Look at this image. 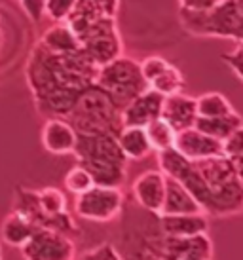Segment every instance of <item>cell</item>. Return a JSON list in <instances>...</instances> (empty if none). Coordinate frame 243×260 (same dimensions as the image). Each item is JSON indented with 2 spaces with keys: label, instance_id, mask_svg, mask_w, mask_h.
<instances>
[{
  "label": "cell",
  "instance_id": "f1b7e54d",
  "mask_svg": "<svg viewBox=\"0 0 243 260\" xmlns=\"http://www.w3.org/2000/svg\"><path fill=\"white\" fill-rule=\"evenodd\" d=\"M222 59L232 67V71L243 80V44H239L236 50L230 51V53H224Z\"/></svg>",
  "mask_w": 243,
  "mask_h": 260
},
{
  "label": "cell",
  "instance_id": "9c48e42d",
  "mask_svg": "<svg viewBox=\"0 0 243 260\" xmlns=\"http://www.w3.org/2000/svg\"><path fill=\"white\" fill-rule=\"evenodd\" d=\"M131 192H133V200L141 209L158 215L165 196V175L160 169L144 171L133 181Z\"/></svg>",
  "mask_w": 243,
  "mask_h": 260
},
{
  "label": "cell",
  "instance_id": "7402d4cb",
  "mask_svg": "<svg viewBox=\"0 0 243 260\" xmlns=\"http://www.w3.org/2000/svg\"><path fill=\"white\" fill-rule=\"evenodd\" d=\"M148 87L156 89L158 93H162L164 97L179 93V91H183V87H185V76L180 74V71L177 67H173L171 63H169L167 69H164L156 78L150 80Z\"/></svg>",
  "mask_w": 243,
  "mask_h": 260
},
{
  "label": "cell",
  "instance_id": "5bb4252c",
  "mask_svg": "<svg viewBox=\"0 0 243 260\" xmlns=\"http://www.w3.org/2000/svg\"><path fill=\"white\" fill-rule=\"evenodd\" d=\"M162 118L171 125L175 131H183L194 127V122L198 118L196 112V99L190 95L179 93L167 95L162 107Z\"/></svg>",
  "mask_w": 243,
  "mask_h": 260
},
{
  "label": "cell",
  "instance_id": "2e32d148",
  "mask_svg": "<svg viewBox=\"0 0 243 260\" xmlns=\"http://www.w3.org/2000/svg\"><path fill=\"white\" fill-rule=\"evenodd\" d=\"M118 145H120L124 156L133 161H141V159L148 158L152 154V146L148 143L146 131L144 127H137V125H126L122 127L118 133Z\"/></svg>",
  "mask_w": 243,
  "mask_h": 260
},
{
  "label": "cell",
  "instance_id": "603a6c76",
  "mask_svg": "<svg viewBox=\"0 0 243 260\" xmlns=\"http://www.w3.org/2000/svg\"><path fill=\"white\" fill-rule=\"evenodd\" d=\"M93 184H95V182H93V177L89 175V171H87L86 167H82L80 164L74 166L72 169H69L67 175H65V188L74 196H78V194H82V192L89 190Z\"/></svg>",
  "mask_w": 243,
  "mask_h": 260
},
{
  "label": "cell",
  "instance_id": "8fae6325",
  "mask_svg": "<svg viewBox=\"0 0 243 260\" xmlns=\"http://www.w3.org/2000/svg\"><path fill=\"white\" fill-rule=\"evenodd\" d=\"M164 95L158 93L156 89H144L143 93H139L131 103H128L122 109V123L126 125H137L144 127L146 123L156 120L162 116V107H164Z\"/></svg>",
  "mask_w": 243,
  "mask_h": 260
},
{
  "label": "cell",
  "instance_id": "ffe728a7",
  "mask_svg": "<svg viewBox=\"0 0 243 260\" xmlns=\"http://www.w3.org/2000/svg\"><path fill=\"white\" fill-rule=\"evenodd\" d=\"M196 112L200 118H219V116L234 114L236 110L222 93L209 91L196 99Z\"/></svg>",
  "mask_w": 243,
  "mask_h": 260
},
{
  "label": "cell",
  "instance_id": "5b68a950",
  "mask_svg": "<svg viewBox=\"0 0 243 260\" xmlns=\"http://www.w3.org/2000/svg\"><path fill=\"white\" fill-rule=\"evenodd\" d=\"M95 84L107 91L108 97L118 105V109H124L131 103L139 93L148 89V84L141 73V65L135 59L126 57L122 53L120 57L108 61L99 67Z\"/></svg>",
  "mask_w": 243,
  "mask_h": 260
},
{
  "label": "cell",
  "instance_id": "7c38bea8",
  "mask_svg": "<svg viewBox=\"0 0 243 260\" xmlns=\"http://www.w3.org/2000/svg\"><path fill=\"white\" fill-rule=\"evenodd\" d=\"M158 228L171 238H190L198 234H209V218L205 213L190 215H156Z\"/></svg>",
  "mask_w": 243,
  "mask_h": 260
},
{
  "label": "cell",
  "instance_id": "ac0fdd59",
  "mask_svg": "<svg viewBox=\"0 0 243 260\" xmlns=\"http://www.w3.org/2000/svg\"><path fill=\"white\" fill-rule=\"evenodd\" d=\"M239 125H243V118L237 112L228 116H219V118H200L198 116L194 122L196 129H200L201 133H205L209 137L219 139V141L228 139Z\"/></svg>",
  "mask_w": 243,
  "mask_h": 260
},
{
  "label": "cell",
  "instance_id": "cb8c5ba5",
  "mask_svg": "<svg viewBox=\"0 0 243 260\" xmlns=\"http://www.w3.org/2000/svg\"><path fill=\"white\" fill-rule=\"evenodd\" d=\"M76 4V0H44V15H48L55 23H63L72 8Z\"/></svg>",
  "mask_w": 243,
  "mask_h": 260
},
{
  "label": "cell",
  "instance_id": "7a4b0ae2",
  "mask_svg": "<svg viewBox=\"0 0 243 260\" xmlns=\"http://www.w3.org/2000/svg\"><path fill=\"white\" fill-rule=\"evenodd\" d=\"M118 135L112 133H78L74 156L86 167L95 184L122 188L128 175V161L124 156Z\"/></svg>",
  "mask_w": 243,
  "mask_h": 260
},
{
  "label": "cell",
  "instance_id": "52a82bcc",
  "mask_svg": "<svg viewBox=\"0 0 243 260\" xmlns=\"http://www.w3.org/2000/svg\"><path fill=\"white\" fill-rule=\"evenodd\" d=\"M80 48L97 65H105L124 53L122 37L116 27V17L103 15L78 37Z\"/></svg>",
  "mask_w": 243,
  "mask_h": 260
},
{
  "label": "cell",
  "instance_id": "ba28073f",
  "mask_svg": "<svg viewBox=\"0 0 243 260\" xmlns=\"http://www.w3.org/2000/svg\"><path fill=\"white\" fill-rule=\"evenodd\" d=\"M23 260H74L76 258V245L71 236L61 232L40 228L36 230L21 247Z\"/></svg>",
  "mask_w": 243,
  "mask_h": 260
},
{
  "label": "cell",
  "instance_id": "d6986e66",
  "mask_svg": "<svg viewBox=\"0 0 243 260\" xmlns=\"http://www.w3.org/2000/svg\"><path fill=\"white\" fill-rule=\"evenodd\" d=\"M40 44L51 53H71V51L80 50L78 38L74 37V32L69 29L67 23H57L50 27L42 35Z\"/></svg>",
  "mask_w": 243,
  "mask_h": 260
},
{
  "label": "cell",
  "instance_id": "3957f363",
  "mask_svg": "<svg viewBox=\"0 0 243 260\" xmlns=\"http://www.w3.org/2000/svg\"><path fill=\"white\" fill-rule=\"evenodd\" d=\"M65 120L76 129V133H112L118 135L124 127L122 110L118 109L107 91H103L97 84L82 91L78 101Z\"/></svg>",
  "mask_w": 243,
  "mask_h": 260
},
{
  "label": "cell",
  "instance_id": "83f0119b",
  "mask_svg": "<svg viewBox=\"0 0 243 260\" xmlns=\"http://www.w3.org/2000/svg\"><path fill=\"white\" fill-rule=\"evenodd\" d=\"M19 4L33 23H38L44 17V0H19Z\"/></svg>",
  "mask_w": 243,
  "mask_h": 260
},
{
  "label": "cell",
  "instance_id": "4316f807",
  "mask_svg": "<svg viewBox=\"0 0 243 260\" xmlns=\"http://www.w3.org/2000/svg\"><path fill=\"white\" fill-rule=\"evenodd\" d=\"M222 0H179V8L185 12H211L213 8H217Z\"/></svg>",
  "mask_w": 243,
  "mask_h": 260
},
{
  "label": "cell",
  "instance_id": "9a60e30c",
  "mask_svg": "<svg viewBox=\"0 0 243 260\" xmlns=\"http://www.w3.org/2000/svg\"><path fill=\"white\" fill-rule=\"evenodd\" d=\"M190 213H203V211L200 203L194 200V196L177 179L165 175V196L158 215H190Z\"/></svg>",
  "mask_w": 243,
  "mask_h": 260
},
{
  "label": "cell",
  "instance_id": "484cf974",
  "mask_svg": "<svg viewBox=\"0 0 243 260\" xmlns=\"http://www.w3.org/2000/svg\"><path fill=\"white\" fill-rule=\"evenodd\" d=\"M222 148H224V154L226 156H236V154H241L243 152V125H239L228 139L222 141Z\"/></svg>",
  "mask_w": 243,
  "mask_h": 260
},
{
  "label": "cell",
  "instance_id": "44dd1931",
  "mask_svg": "<svg viewBox=\"0 0 243 260\" xmlns=\"http://www.w3.org/2000/svg\"><path fill=\"white\" fill-rule=\"evenodd\" d=\"M144 131H146L148 143H150V146H152V152L169 150V148H173V145H175V135H177V131L173 129L162 116L156 118V120H152L150 123H146V125H144Z\"/></svg>",
  "mask_w": 243,
  "mask_h": 260
},
{
  "label": "cell",
  "instance_id": "e0dca14e",
  "mask_svg": "<svg viewBox=\"0 0 243 260\" xmlns=\"http://www.w3.org/2000/svg\"><path fill=\"white\" fill-rule=\"evenodd\" d=\"M36 230V226L33 224L31 218H27L19 211H12L0 226V239L12 247H19L33 236V232Z\"/></svg>",
  "mask_w": 243,
  "mask_h": 260
},
{
  "label": "cell",
  "instance_id": "6da1fadb",
  "mask_svg": "<svg viewBox=\"0 0 243 260\" xmlns=\"http://www.w3.org/2000/svg\"><path fill=\"white\" fill-rule=\"evenodd\" d=\"M97 73L99 65L82 48L71 53H51L38 44L31 55L27 78L38 110L50 118H65L82 91L95 84Z\"/></svg>",
  "mask_w": 243,
  "mask_h": 260
},
{
  "label": "cell",
  "instance_id": "d4e9b609",
  "mask_svg": "<svg viewBox=\"0 0 243 260\" xmlns=\"http://www.w3.org/2000/svg\"><path fill=\"white\" fill-rule=\"evenodd\" d=\"M74 260H126L124 254L116 249L112 243H101V245L93 247L86 253L78 254Z\"/></svg>",
  "mask_w": 243,
  "mask_h": 260
},
{
  "label": "cell",
  "instance_id": "f546056e",
  "mask_svg": "<svg viewBox=\"0 0 243 260\" xmlns=\"http://www.w3.org/2000/svg\"><path fill=\"white\" fill-rule=\"evenodd\" d=\"M0 254H2V239H0Z\"/></svg>",
  "mask_w": 243,
  "mask_h": 260
},
{
  "label": "cell",
  "instance_id": "4fadbf2b",
  "mask_svg": "<svg viewBox=\"0 0 243 260\" xmlns=\"http://www.w3.org/2000/svg\"><path fill=\"white\" fill-rule=\"evenodd\" d=\"M78 133L65 118H48L42 127V145L51 154H72Z\"/></svg>",
  "mask_w": 243,
  "mask_h": 260
},
{
  "label": "cell",
  "instance_id": "8992f818",
  "mask_svg": "<svg viewBox=\"0 0 243 260\" xmlns=\"http://www.w3.org/2000/svg\"><path fill=\"white\" fill-rule=\"evenodd\" d=\"M124 205H126V196L122 188L93 184L89 190L76 196L74 213L76 217L89 222L107 224L120 217L124 213Z\"/></svg>",
  "mask_w": 243,
  "mask_h": 260
},
{
  "label": "cell",
  "instance_id": "30bf717a",
  "mask_svg": "<svg viewBox=\"0 0 243 260\" xmlns=\"http://www.w3.org/2000/svg\"><path fill=\"white\" fill-rule=\"evenodd\" d=\"M173 148L179 152L180 156H185L186 159H203L211 158V156H221L224 154L222 148V141L213 139L201 133L196 127H188V129L177 131L175 135V145Z\"/></svg>",
  "mask_w": 243,
  "mask_h": 260
},
{
  "label": "cell",
  "instance_id": "277c9868",
  "mask_svg": "<svg viewBox=\"0 0 243 260\" xmlns=\"http://www.w3.org/2000/svg\"><path fill=\"white\" fill-rule=\"evenodd\" d=\"M180 23L190 35L203 38H230L243 44V0H222L211 12L180 10Z\"/></svg>",
  "mask_w": 243,
  "mask_h": 260
}]
</instances>
